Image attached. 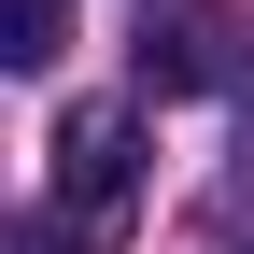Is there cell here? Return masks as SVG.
<instances>
[{"instance_id": "obj_2", "label": "cell", "mask_w": 254, "mask_h": 254, "mask_svg": "<svg viewBox=\"0 0 254 254\" xmlns=\"http://www.w3.org/2000/svg\"><path fill=\"white\" fill-rule=\"evenodd\" d=\"M71 57V0H0V71H57Z\"/></svg>"}, {"instance_id": "obj_1", "label": "cell", "mask_w": 254, "mask_h": 254, "mask_svg": "<svg viewBox=\"0 0 254 254\" xmlns=\"http://www.w3.org/2000/svg\"><path fill=\"white\" fill-rule=\"evenodd\" d=\"M57 198H71V226H85V240H113V226H127V198H141V127H127L113 99H85L71 127H57Z\"/></svg>"}]
</instances>
